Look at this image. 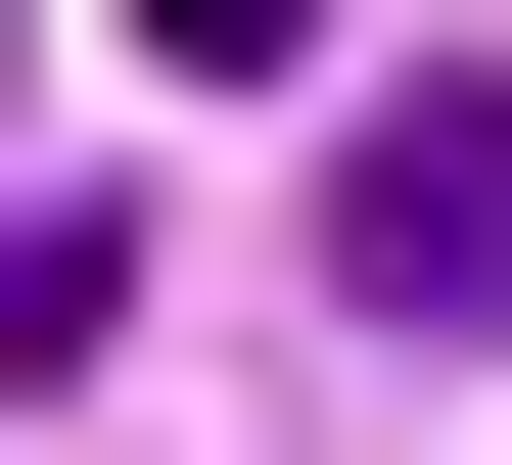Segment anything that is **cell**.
<instances>
[{"instance_id": "obj_1", "label": "cell", "mask_w": 512, "mask_h": 465, "mask_svg": "<svg viewBox=\"0 0 512 465\" xmlns=\"http://www.w3.org/2000/svg\"><path fill=\"white\" fill-rule=\"evenodd\" d=\"M326 279H373V326H512V47H419L373 140H326Z\"/></svg>"}, {"instance_id": "obj_2", "label": "cell", "mask_w": 512, "mask_h": 465, "mask_svg": "<svg viewBox=\"0 0 512 465\" xmlns=\"http://www.w3.org/2000/svg\"><path fill=\"white\" fill-rule=\"evenodd\" d=\"M187 47H326V0H187Z\"/></svg>"}]
</instances>
